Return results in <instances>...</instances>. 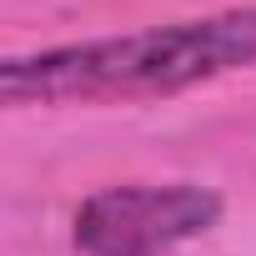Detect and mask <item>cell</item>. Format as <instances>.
<instances>
[{
    "label": "cell",
    "mask_w": 256,
    "mask_h": 256,
    "mask_svg": "<svg viewBox=\"0 0 256 256\" xmlns=\"http://www.w3.org/2000/svg\"><path fill=\"white\" fill-rule=\"evenodd\" d=\"M241 66H256V6L151 26L131 36L56 46L36 56H10L0 66V100L6 106L151 100L191 90Z\"/></svg>",
    "instance_id": "cell-1"
},
{
    "label": "cell",
    "mask_w": 256,
    "mask_h": 256,
    "mask_svg": "<svg viewBox=\"0 0 256 256\" xmlns=\"http://www.w3.org/2000/svg\"><path fill=\"white\" fill-rule=\"evenodd\" d=\"M221 221V196L196 181L106 186L76 211V246L86 256H171Z\"/></svg>",
    "instance_id": "cell-2"
}]
</instances>
